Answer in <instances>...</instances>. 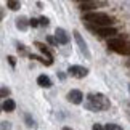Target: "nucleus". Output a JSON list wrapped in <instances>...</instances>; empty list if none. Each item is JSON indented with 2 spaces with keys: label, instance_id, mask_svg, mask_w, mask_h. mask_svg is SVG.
Here are the masks:
<instances>
[{
  "label": "nucleus",
  "instance_id": "nucleus-22",
  "mask_svg": "<svg viewBox=\"0 0 130 130\" xmlns=\"http://www.w3.org/2000/svg\"><path fill=\"white\" fill-rule=\"evenodd\" d=\"M47 40H48V43H52V45H55V47H58V42H56V39H55V37L48 36V37H47Z\"/></svg>",
  "mask_w": 130,
  "mask_h": 130
},
{
  "label": "nucleus",
  "instance_id": "nucleus-12",
  "mask_svg": "<svg viewBox=\"0 0 130 130\" xmlns=\"http://www.w3.org/2000/svg\"><path fill=\"white\" fill-rule=\"evenodd\" d=\"M36 47L39 48V50H40V52L45 55V56H47L48 59H50V61H53V55L52 53H50V50L47 48V45H45V43H42V42H36Z\"/></svg>",
  "mask_w": 130,
  "mask_h": 130
},
{
  "label": "nucleus",
  "instance_id": "nucleus-28",
  "mask_svg": "<svg viewBox=\"0 0 130 130\" xmlns=\"http://www.w3.org/2000/svg\"><path fill=\"white\" fill-rule=\"evenodd\" d=\"M128 88H130V87H128Z\"/></svg>",
  "mask_w": 130,
  "mask_h": 130
},
{
  "label": "nucleus",
  "instance_id": "nucleus-9",
  "mask_svg": "<svg viewBox=\"0 0 130 130\" xmlns=\"http://www.w3.org/2000/svg\"><path fill=\"white\" fill-rule=\"evenodd\" d=\"M37 84H39L42 88H50V87L53 85V84H52V79H50L48 76H45V74H42V76L37 77Z\"/></svg>",
  "mask_w": 130,
  "mask_h": 130
},
{
  "label": "nucleus",
  "instance_id": "nucleus-13",
  "mask_svg": "<svg viewBox=\"0 0 130 130\" xmlns=\"http://www.w3.org/2000/svg\"><path fill=\"white\" fill-rule=\"evenodd\" d=\"M98 5H104V2H82L80 3V8L82 10H92Z\"/></svg>",
  "mask_w": 130,
  "mask_h": 130
},
{
  "label": "nucleus",
  "instance_id": "nucleus-19",
  "mask_svg": "<svg viewBox=\"0 0 130 130\" xmlns=\"http://www.w3.org/2000/svg\"><path fill=\"white\" fill-rule=\"evenodd\" d=\"M10 95V88H7V87H0V96L2 98H7Z\"/></svg>",
  "mask_w": 130,
  "mask_h": 130
},
{
  "label": "nucleus",
  "instance_id": "nucleus-14",
  "mask_svg": "<svg viewBox=\"0 0 130 130\" xmlns=\"http://www.w3.org/2000/svg\"><path fill=\"white\" fill-rule=\"evenodd\" d=\"M7 7L11 10V11H16V10L21 8V3L16 2V0H8V2H7Z\"/></svg>",
  "mask_w": 130,
  "mask_h": 130
},
{
  "label": "nucleus",
  "instance_id": "nucleus-26",
  "mask_svg": "<svg viewBox=\"0 0 130 130\" xmlns=\"http://www.w3.org/2000/svg\"><path fill=\"white\" fill-rule=\"evenodd\" d=\"M63 130H72V128H71V127H64Z\"/></svg>",
  "mask_w": 130,
  "mask_h": 130
},
{
  "label": "nucleus",
  "instance_id": "nucleus-7",
  "mask_svg": "<svg viewBox=\"0 0 130 130\" xmlns=\"http://www.w3.org/2000/svg\"><path fill=\"white\" fill-rule=\"evenodd\" d=\"M66 98H68V101L72 103V104H80L84 101V95H82L80 90H71V92H68Z\"/></svg>",
  "mask_w": 130,
  "mask_h": 130
},
{
  "label": "nucleus",
  "instance_id": "nucleus-18",
  "mask_svg": "<svg viewBox=\"0 0 130 130\" xmlns=\"http://www.w3.org/2000/svg\"><path fill=\"white\" fill-rule=\"evenodd\" d=\"M104 130H122V127L117 125V124H106Z\"/></svg>",
  "mask_w": 130,
  "mask_h": 130
},
{
  "label": "nucleus",
  "instance_id": "nucleus-11",
  "mask_svg": "<svg viewBox=\"0 0 130 130\" xmlns=\"http://www.w3.org/2000/svg\"><path fill=\"white\" fill-rule=\"evenodd\" d=\"M14 108H16V103H14L11 98H7L3 101V104H2V109H3V111H7V112H13Z\"/></svg>",
  "mask_w": 130,
  "mask_h": 130
},
{
  "label": "nucleus",
  "instance_id": "nucleus-3",
  "mask_svg": "<svg viewBox=\"0 0 130 130\" xmlns=\"http://www.w3.org/2000/svg\"><path fill=\"white\" fill-rule=\"evenodd\" d=\"M108 47L119 55H125V56L130 55V42L124 39H111L108 42Z\"/></svg>",
  "mask_w": 130,
  "mask_h": 130
},
{
  "label": "nucleus",
  "instance_id": "nucleus-21",
  "mask_svg": "<svg viewBox=\"0 0 130 130\" xmlns=\"http://www.w3.org/2000/svg\"><path fill=\"white\" fill-rule=\"evenodd\" d=\"M29 26H32V27H37V26H40V24H39V19H36V18H31V19H29Z\"/></svg>",
  "mask_w": 130,
  "mask_h": 130
},
{
  "label": "nucleus",
  "instance_id": "nucleus-2",
  "mask_svg": "<svg viewBox=\"0 0 130 130\" xmlns=\"http://www.w3.org/2000/svg\"><path fill=\"white\" fill-rule=\"evenodd\" d=\"M84 21H87L90 26H96V27H111V24L114 23L111 16H108L106 13H100V11H90L84 14Z\"/></svg>",
  "mask_w": 130,
  "mask_h": 130
},
{
  "label": "nucleus",
  "instance_id": "nucleus-8",
  "mask_svg": "<svg viewBox=\"0 0 130 130\" xmlns=\"http://www.w3.org/2000/svg\"><path fill=\"white\" fill-rule=\"evenodd\" d=\"M55 39H56V42L61 43V45H68L69 43V36L63 27H56V31H55Z\"/></svg>",
  "mask_w": 130,
  "mask_h": 130
},
{
  "label": "nucleus",
  "instance_id": "nucleus-16",
  "mask_svg": "<svg viewBox=\"0 0 130 130\" xmlns=\"http://www.w3.org/2000/svg\"><path fill=\"white\" fill-rule=\"evenodd\" d=\"M29 58L31 59H39L42 64H47V66H52V61H45L43 58H40V56H36V55H29Z\"/></svg>",
  "mask_w": 130,
  "mask_h": 130
},
{
  "label": "nucleus",
  "instance_id": "nucleus-25",
  "mask_svg": "<svg viewBox=\"0 0 130 130\" xmlns=\"http://www.w3.org/2000/svg\"><path fill=\"white\" fill-rule=\"evenodd\" d=\"M3 16H5V11H3V8L0 7V21H2V19H3Z\"/></svg>",
  "mask_w": 130,
  "mask_h": 130
},
{
  "label": "nucleus",
  "instance_id": "nucleus-23",
  "mask_svg": "<svg viewBox=\"0 0 130 130\" xmlns=\"http://www.w3.org/2000/svg\"><path fill=\"white\" fill-rule=\"evenodd\" d=\"M92 130H104V127L101 125V124H93V127H92Z\"/></svg>",
  "mask_w": 130,
  "mask_h": 130
},
{
  "label": "nucleus",
  "instance_id": "nucleus-5",
  "mask_svg": "<svg viewBox=\"0 0 130 130\" xmlns=\"http://www.w3.org/2000/svg\"><path fill=\"white\" fill-rule=\"evenodd\" d=\"M72 34H74V39H76V42H77V47H79V50H80V53H82L87 59H90V58H92V55H90V50H88V47H87V42L82 39L80 32H79V31H74Z\"/></svg>",
  "mask_w": 130,
  "mask_h": 130
},
{
  "label": "nucleus",
  "instance_id": "nucleus-27",
  "mask_svg": "<svg viewBox=\"0 0 130 130\" xmlns=\"http://www.w3.org/2000/svg\"><path fill=\"white\" fill-rule=\"evenodd\" d=\"M0 109H2V108H0ZM0 112H2V111H0Z\"/></svg>",
  "mask_w": 130,
  "mask_h": 130
},
{
  "label": "nucleus",
  "instance_id": "nucleus-6",
  "mask_svg": "<svg viewBox=\"0 0 130 130\" xmlns=\"http://www.w3.org/2000/svg\"><path fill=\"white\" fill-rule=\"evenodd\" d=\"M68 72L71 74L72 77H76V79H84V77H87L88 69H87V68H84V66H77V64H72V66H69V68H68Z\"/></svg>",
  "mask_w": 130,
  "mask_h": 130
},
{
  "label": "nucleus",
  "instance_id": "nucleus-10",
  "mask_svg": "<svg viewBox=\"0 0 130 130\" xmlns=\"http://www.w3.org/2000/svg\"><path fill=\"white\" fill-rule=\"evenodd\" d=\"M14 24H16V27L19 31H26L27 26H29V19L26 16H19V18H16V23Z\"/></svg>",
  "mask_w": 130,
  "mask_h": 130
},
{
  "label": "nucleus",
  "instance_id": "nucleus-15",
  "mask_svg": "<svg viewBox=\"0 0 130 130\" xmlns=\"http://www.w3.org/2000/svg\"><path fill=\"white\" fill-rule=\"evenodd\" d=\"M24 121H26V125H27L29 128L34 127V119H32L31 114H24Z\"/></svg>",
  "mask_w": 130,
  "mask_h": 130
},
{
  "label": "nucleus",
  "instance_id": "nucleus-1",
  "mask_svg": "<svg viewBox=\"0 0 130 130\" xmlns=\"http://www.w3.org/2000/svg\"><path fill=\"white\" fill-rule=\"evenodd\" d=\"M109 106H111V103L103 93H90L85 101V108L93 112L106 111V109H109Z\"/></svg>",
  "mask_w": 130,
  "mask_h": 130
},
{
  "label": "nucleus",
  "instance_id": "nucleus-20",
  "mask_svg": "<svg viewBox=\"0 0 130 130\" xmlns=\"http://www.w3.org/2000/svg\"><path fill=\"white\" fill-rule=\"evenodd\" d=\"M39 24H40V26H43V27H47L48 24H50V19H48L47 16H42L40 19H39Z\"/></svg>",
  "mask_w": 130,
  "mask_h": 130
},
{
  "label": "nucleus",
  "instance_id": "nucleus-24",
  "mask_svg": "<svg viewBox=\"0 0 130 130\" xmlns=\"http://www.w3.org/2000/svg\"><path fill=\"white\" fill-rule=\"evenodd\" d=\"M7 59H8V63H10V64H11V66L14 68V64H16V59H14V56H8Z\"/></svg>",
  "mask_w": 130,
  "mask_h": 130
},
{
  "label": "nucleus",
  "instance_id": "nucleus-17",
  "mask_svg": "<svg viewBox=\"0 0 130 130\" xmlns=\"http://www.w3.org/2000/svg\"><path fill=\"white\" fill-rule=\"evenodd\" d=\"M0 130H11V122H8V121L0 122Z\"/></svg>",
  "mask_w": 130,
  "mask_h": 130
},
{
  "label": "nucleus",
  "instance_id": "nucleus-4",
  "mask_svg": "<svg viewBox=\"0 0 130 130\" xmlns=\"http://www.w3.org/2000/svg\"><path fill=\"white\" fill-rule=\"evenodd\" d=\"M87 27L88 31H92L93 34H96L100 37H112L117 34V31L114 27H96V26H90V24H87Z\"/></svg>",
  "mask_w": 130,
  "mask_h": 130
}]
</instances>
